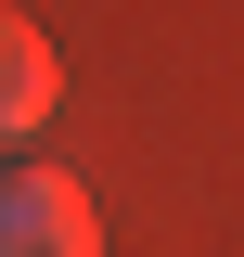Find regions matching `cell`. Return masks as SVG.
Instances as JSON below:
<instances>
[{"instance_id":"obj_1","label":"cell","mask_w":244,"mask_h":257,"mask_svg":"<svg viewBox=\"0 0 244 257\" xmlns=\"http://www.w3.org/2000/svg\"><path fill=\"white\" fill-rule=\"evenodd\" d=\"M0 257H103V219L64 167H13L0 180Z\"/></svg>"},{"instance_id":"obj_2","label":"cell","mask_w":244,"mask_h":257,"mask_svg":"<svg viewBox=\"0 0 244 257\" xmlns=\"http://www.w3.org/2000/svg\"><path fill=\"white\" fill-rule=\"evenodd\" d=\"M52 103H64V64H52V39H39V13H13V0H0V142H26Z\"/></svg>"}]
</instances>
